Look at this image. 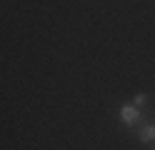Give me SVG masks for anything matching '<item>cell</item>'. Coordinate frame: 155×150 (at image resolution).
<instances>
[{
    "mask_svg": "<svg viewBox=\"0 0 155 150\" xmlns=\"http://www.w3.org/2000/svg\"><path fill=\"white\" fill-rule=\"evenodd\" d=\"M120 120L125 125H138L140 120H143V113H140V108H135V105H123L120 108Z\"/></svg>",
    "mask_w": 155,
    "mask_h": 150,
    "instance_id": "6da1fadb",
    "label": "cell"
},
{
    "mask_svg": "<svg viewBox=\"0 0 155 150\" xmlns=\"http://www.w3.org/2000/svg\"><path fill=\"white\" fill-rule=\"evenodd\" d=\"M138 135H140L143 143H153V140H155V125H143V130Z\"/></svg>",
    "mask_w": 155,
    "mask_h": 150,
    "instance_id": "7a4b0ae2",
    "label": "cell"
},
{
    "mask_svg": "<svg viewBox=\"0 0 155 150\" xmlns=\"http://www.w3.org/2000/svg\"><path fill=\"white\" fill-rule=\"evenodd\" d=\"M145 100H148V95H145V93H138V95L133 98V105H135V108H143Z\"/></svg>",
    "mask_w": 155,
    "mask_h": 150,
    "instance_id": "3957f363",
    "label": "cell"
}]
</instances>
